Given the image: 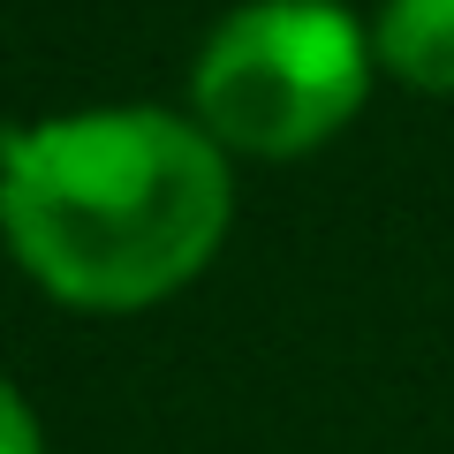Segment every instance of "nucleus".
<instances>
[{
    "label": "nucleus",
    "instance_id": "f257e3e1",
    "mask_svg": "<svg viewBox=\"0 0 454 454\" xmlns=\"http://www.w3.org/2000/svg\"><path fill=\"white\" fill-rule=\"evenodd\" d=\"M235 235V160L190 106L106 98L0 129V250L76 318L190 295Z\"/></svg>",
    "mask_w": 454,
    "mask_h": 454
},
{
    "label": "nucleus",
    "instance_id": "f03ea898",
    "mask_svg": "<svg viewBox=\"0 0 454 454\" xmlns=\"http://www.w3.org/2000/svg\"><path fill=\"white\" fill-rule=\"evenodd\" d=\"M379 91L372 16L348 0H235L190 53L182 106L227 160H310Z\"/></svg>",
    "mask_w": 454,
    "mask_h": 454
},
{
    "label": "nucleus",
    "instance_id": "7ed1b4c3",
    "mask_svg": "<svg viewBox=\"0 0 454 454\" xmlns=\"http://www.w3.org/2000/svg\"><path fill=\"white\" fill-rule=\"evenodd\" d=\"M379 76L417 98H454V0H379L372 8Z\"/></svg>",
    "mask_w": 454,
    "mask_h": 454
},
{
    "label": "nucleus",
    "instance_id": "20e7f679",
    "mask_svg": "<svg viewBox=\"0 0 454 454\" xmlns=\"http://www.w3.org/2000/svg\"><path fill=\"white\" fill-rule=\"evenodd\" d=\"M0 454H46V424L8 372H0Z\"/></svg>",
    "mask_w": 454,
    "mask_h": 454
},
{
    "label": "nucleus",
    "instance_id": "39448f33",
    "mask_svg": "<svg viewBox=\"0 0 454 454\" xmlns=\"http://www.w3.org/2000/svg\"><path fill=\"white\" fill-rule=\"evenodd\" d=\"M0 258H8V250H0Z\"/></svg>",
    "mask_w": 454,
    "mask_h": 454
}]
</instances>
